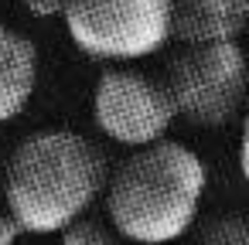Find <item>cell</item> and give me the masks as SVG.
Instances as JSON below:
<instances>
[{
    "label": "cell",
    "mask_w": 249,
    "mask_h": 245,
    "mask_svg": "<svg viewBox=\"0 0 249 245\" xmlns=\"http://www.w3.org/2000/svg\"><path fill=\"white\" fill-rule=\"evenodd\" d=\"M171 102L191 126H225L232 123L249 92V62L239 41L229 45H188L181 48L164 79Z\"/></svg>",
    "instance_id": "4"
},
{
    "label": "cell",
    "mask_w": 249,
    "mask_h": 245,
    "mask_svg": "<svg viewBox=\"0 0 249 245\" xmlns=\"http://www.w3.org/2000/svg\"><path fill=\"white\" fill-rule=\"evenodd\" d=\"M38 45L0 21V126L18 119L38 89Z\"/></svg>",
    "instance_id": "7"
},
{
    "label": "cell",
    "mask_w": 249,
    "mask_h": 245,
    "mask_svg": "<svg viewBox=\"0 0 249 245\" xmlns=\"http://www.w3.org/2000/svg\"><path fill=\"white\" fill-rule=\"evenodd\" d=\"M239 170H242V177L249 180V113H246V119H242V136H239Z\"/></svg>",
    "instance_id": "12"
},
{
    "label": "cell",
    "mask_w": 249,
    "mask_h": 245,
    "mask_svg": "<svg viewBox=\"0 0 249 245\" xmlns=\"http://www.w3.org/2000/svg\"><path fill=\"white\" fill-rule=\"evenodd\" d=\"M249 24V0H171V38L188 45H229Z\"/></svg>",
    "instance_id": "6"
},
{
    "label": "cell",
    "mask_w": 249,
    "mask_h": 245,
    "mask_svg": "<svg viewBox=\"0 0 249 245\" xmlns=\"http://www.w3.org/2000/svg\"><path fill=\"white\" fill-rule=\"evenodd\" d=\"M18 4H21L28 14H35V17H55V14L65 11L69 0H18Z\"/></svg>",
    "instance_id": "10"
},
{
    "label": "cell",
    "mask_w": 249,
    "mask_h": 245,
    "mask_svg": "<svg viewBox=\"0 0 249 245\" xmlns=\"http://www.w3.org/2000/svg\"><path fill=\"white\" fill-rule=\"evenodd\" d=\"M69 41L96 62H140L171 41V0H69Z\"/></svg>",
    "instance_id": "3"
},
{
    "label": "cell",
    "mask_w": 249,
    "mask_h": 245,
    "mask_svg": "<svg viewBox=\"0 0 249 245\" xmlns=\"http://www.w3.org/2000/svg\"><path fill=\"white\" fill-rule=\"evenodd\" d=\"M21 235H24V228H21L18 218L4 208V211H0V245H18Z\"/></svg>",
    "instance_id": "11"
},
{
    "label": "cell",
    "mask_w": 249,
    "mask_h": 245,
    "mask_svg": "<svg viewBox=\"0 0 249 245\" xmlns=\"http://www.w3.org/2000/svg\"><path fill=\"white\" fill-rule=\"evenodd\" d=\"M62 245H116V231L103 228L92 218H82L62 231Z\"/></svg>",
    "instance_id": "9"
},
{
    "label": "cell",
    "mask_w": 249,
    "mask_h": 245,
    "mask_svg": "<svg viewBox=\"0 0 249 245\" xmlns=\"http://www.w3.org/2000/svg\"><path fill=\"white\" fill-rule=\"evenodd\" d=\"M205 184V160L178 140H160L133 150L109 174L106 218L133 245H171L191 231Z\"/></svg>",
    "instance_id": "2"
},
{
    "label": "cell",
    "mask_w": 249,
    "mask_h": 245,
    "mask_svg": "<svg viewBox=\"0 0 249 245\" xmlns=\"http://www.w3.org/2000/svg\"><path fill=\"white\" fill-rule=\"evenodd\" d=\"M109 184L106 153L75 130H38L24 136L4 167V208L24 235H62Z\"/></svg>",
    "instance_id": "1"
},
{
    "label": "cell",
    "mask_w": 249,
    "mask_h": 245,
    "mask_svg": "<svg viewBox=\"0 0 249 245\" xmlns=\"http://www.w3.org/2000/svg\"><path fill=\"white\" fill-rule=\"evenodd\" d=\"M178 109L164 82L137 68H109L92 89V123L96 130L130 150L154 147L167 140Z\"/></svg>",
    "instance_id": "5"
},
{
    "label": "cell",
    "mask_w": 249,
    "mask_h": 245,
    "mask_svg": "<svg viewBox=\"0 0 249 245\" xmlns=\"http://www.w3.org/2000/svg\"><path fill=\"white\" fill-rule=\"evenodd\" d=\"M191 245H249V218H242V214H215L195 231Z\"/></svg>",
    "instance_id": "8"
}]
</instances>
